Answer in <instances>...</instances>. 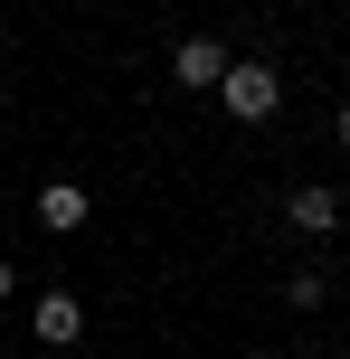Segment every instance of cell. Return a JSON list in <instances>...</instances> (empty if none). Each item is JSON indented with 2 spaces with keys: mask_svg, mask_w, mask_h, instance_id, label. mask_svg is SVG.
<instances>
[{
  "mask_svg": "<svg viewBox=\"0 0 350 359\" xmlns=\"http://www.w3.org/2000/svg\"><path fill=\"white\" fill-rule=\"evenodd\" d=\"M218 95H227V114H237V123H275V114H284V76L265 67V57H227Z\"/></svg>",
  "mask_w": 350,
  "mask_h": 359,
  "instance_id": "obj_1",
  "label": "cell"
},
{
  "mask_svg": "<svg viewBox=\"0 0 350 359\" xmlns=\"http://www.w3.org/2000/svg\"><path fill=\"white\" fill-rule=\"evenodd\" d=\"M284 227H303V236H341V227H350V198L322 189V180H303V189L284 198Z\"/></svg>",
  "mask_w": 350,
  "mask_h": 359,
  "instance_id": "obj_2",
  "label": "cell"
},
{
  "mask_svg": "<svg viewBox=\"0 0 350 359\" xmlns=\"http://www.w3.org/2000/svg\"><path fill=\"white\" fill-rule=\"evenodd\" d=\"M29 331H38V350H76V341H86V303H76V293H38Z\"/></svg>",
  "mask_w": 350,
  "mask_h": 359,
  "instance_id": "obj_3",
  "label": "cell"
},
{
  "mask_svg": "<svg viewBox=\"0 0 350 359\" xmlns=\"http://www.w3.org/2000/svg\"><path fill=\"white\" fill-rule=\"evenodd\" d=\"M218 76H227V48H218V38H180V48H170V86L208 95Z\"/></svg>",
  "mask_w": 350,
  "mask_h": 359,
  "instance_id": "obj_4",
  "label": "cell"
},
{
  "mask_svg": "<svg viewBox=\"0 0 350 359\" xmlns=\"http://www.w3.org/2000/svg\"><path fill=\"white\" fill-rule=\"evenodd\" d=\"M95 217V198L76 189V180H48V189H38V227H57V236H76Z\"/></svg>",
  "mask_w": 350,
  "mask_h": 359,
  "instance_id": "obj_5",
  "label": "cell"
},
{
  "mask_svg": "<svg viewBox=\"0 0 350 359\" xmlns=\"http://www.w3.org/2000/svg\"><path fill=\"white\" fill-rule=\"evenodd\" d=\"M284 303H294V312H322V303H332V274H322V265H294V274H284Z\"/></svg>",
  "mask_w": 350,
  "mask_h": 359,
  "instance_id": "obj_6",
  "label": "cell"
},
{
  "mask_svg": "<svg viewBox=\"0 0 350 359\" xmlns=\"http://www.w3.org/2000/svg\"><path fill=\"white\" fill-rule=\"evenodd\" d=\"M10 293H19V274H10V265H0V303H10Z\"/></svg>",
  "mask_w": 350,
  "mask_h": 359,
  "instance_id": "obj_7",
  "label": "cell"
},
{
  "mask_svg": "<svg viewBox=\"0 0 350 359\" xmlns=\"http://www.w3.org/2000/svg\"><path fill=\"white\" fill-rule=\"evenodd\" d=\"M332 133H341V151H350V104H341V123H332Z\"/></svg>",
  "mask_w": 350,
  "mask_h": 359,
  "instance_id": "obj_8",
  "label": "cell"
}]
</instances>
